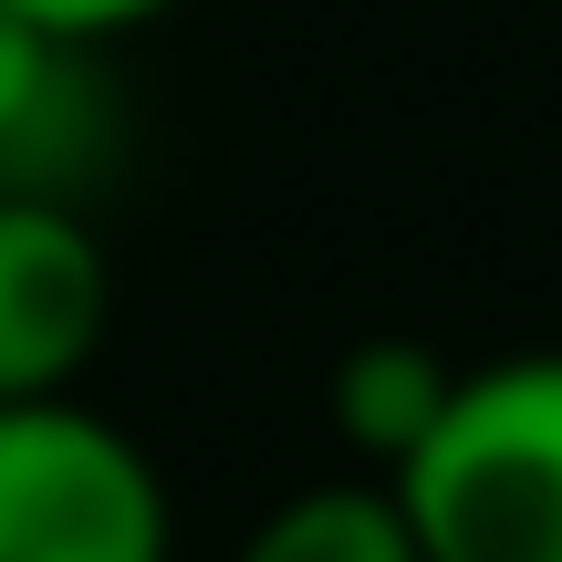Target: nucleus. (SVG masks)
Returning <instances> with one entry per match:
<instances>
[{"mask_svg":"<svg viewBox=\"0 0 562 562\" xmlns=\"http://www.w3.org/2000/svg\"><path fill=\"white\" fill-rule=\"evenodd\" d=\"M385 490L427 562H562V344L459 364L448 417Z\"/></svg>","mask_w":562,"mask_h":562,"instance_id":"nucleus-1","label":"nucleus"},{"mask_svg":"<svg viewBox=\"0 0 562 562\" xmlns=\"http://www.w3.org/2000/svg\"><path fill=\"white\" fill-rule=\"evenodd\" d=\"M167 480L104 406H0V562H167Z\"/></svg>","mask_w":562,"mask_h":562,"instance_id":"nucleus-2","label":"nucleus"},{"mask_svg":"<svg viewBox=\"0 0 562 562\" xmlns=\"http://www.w3.org/2000/svg\"><path fill=\"white\" fill-rule=\"evenodd\" d=\"M115 323V261L74 199H0V406L74 396Z\"/></svg>","mask_w":562,"mask_h":562,"instance_id":"nucleus-3","label":"nucleus"},{"mask_svg":"<svg viewBox=\"0 0 562 562\" xmlns=\"http://www.w3.org/2000/svg\"><path fill=\"white\" fill-rule=\"evenodd\" d=\"M115 157V94H104V42L0 0V199H74Z\"/></svg>","mask_w":562,"mask_h":562,"instance_id":"nucleus-4","label":"nucleus"},{"mask_svg":"<svg viewBox=\"0 0 562 562\" xmlns=\"http://www.w3.org/2000/svg\"><path fill=\"white\" fill-rule=\"evenodd\" d=\"M448 396H459V364H448L438 344L364 334V344H344V364H334V438L364 459V480H396V469L417 459V438L448 417Z\"/></svg>","mask_w":562,"mask_h":562,"instance_id":"nucleus-5","label":"nucleus"},{"mask_svg":"<svg viewBox=\"0 0 562 562\" xmlns=\"http://www.w3.org/2000/svg\"><path fill=\"white\" fill-rule=\"evenodd\" d=\"M229 562H427V552L385 480H313L281 510H261Z\"/></svg>","mask_w":562,"mask_h":562,"instance_id":"nucleus-6","label":"nucleus"},{"mask_svg":"<svg viewBox=\"0 0 562 562\" xmlns=\"http://www.w3.org/2000/svg\"><path fill=\"white\" fill-rule=\"evenodd\" d=\"M11 11L53 21V32H83V42H125L136 21H157L167 0H11Z\"/></svg>","mask_w":562,"mask_h":562,"instance_id":"nucleus-7","label":"nucleus"}]
</instances>
